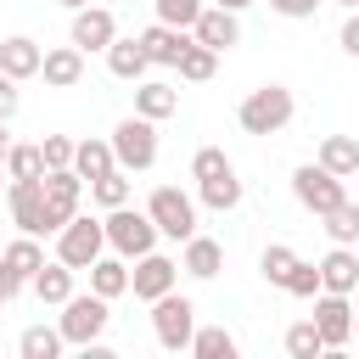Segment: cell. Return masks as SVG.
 Instances as JSON below:
<instances>
[{
    "instance_id": "obj_22",
    "label": "cell",
    "mask_w": 359,
    "mask_h": 359,
    "mask_svg": "<svg viewBox=\"0 0 359 359\" xmlns=\"http://www.w3.org/2000/svg\"><path fill=\"white\" fill-rule=\"evenodd\" d=\"M84 275H90V292H95V297H107V303L129 292V258H118V252H101Z\"/></svg>"
},
{
    "instance_id": "obj_36",
    "label": "cell",
    "mask_w": 359,
    "mask_h": 359,
    "mask_svg": "<svg viewBox=\"0 0 359 359\" xmlns=\"http://www.w3.org/2000/svg\"><path fill=\"white\" fill-rule=\"evenodd\" d=\"M151 6H157V22L168 28H191L202 17V0H151Z\"/></svg>"
},
{
    "instance_id": "obj_2",
    "label": "cell",
    "mask_w": 359,
    "mask_h": 359,
    "mask_svg": "<svg viewBox=\"0 0 359 359\" xmlns=\"http://www.w3.org/2000/svg\"><path fill=\"white\" fill-rule=\"evenodd\" d=\"M107 320H112V303H107V297H95V292H73V297L62 303V314H56V331H62L67 348H90V342H101Z\"/></svg>"
},
{
    "instance_id": "obj_5",
    "label": "cell",
    "mask_w": 359,
    "mask_h": 359,
    "mask_svg": "<svg viewBox=\"0 0 359 359\" xmlns=\"http://www.w3.org/2000/svg\"><path fill=\"white\" fill-rule=\"evenodd\" d=\"M191 331H196V303L180 297V292H163V297L151 303V337H157V348H163V353L191 348Z\"/></svg>"
},
{
    "instance_id": "obj_39",
    "label": "cell",
    "mask_w": 359,
    "mask_h": 359,
    "mask_svg": "<svg viewBox=\"0 0 359 359\" xmlns=\"http://www.w3.org/2000/svg\"><path fill=\"white\" fill-rule=\"evenodd\" d=\"M73 146H79V140H67V135H45V140H39L45 168H73Z\"/></svg>"
},
{
    "instance_id": "obj_12",
    "label": "cell",
    "mask_w": 359,
    "mask_h": 359,
    "mask_svg": "<svg viewBox=\"0 0 359 359\" xmlns=\"http://www.w3.org/2000/svg\"><path fill=\"white\" fill-rule=\"evenodd\" d=\"M309 320L320 325L325 353L353 342V309H348V292H314V314H309Z\"/></svg>"
},
{
    "instance_id": "obj_9",
    "label": "cell",
    "mask_w": 359,
    "mask_h": 359,
    "mask_svg": "<svg viewBox=\"0 0 359 359\" xmlns=\"http://www.w3.org/2000/svg\"><path fill=\"white\" fill-rule=\"evenodd\" d=\"M39 191H45V219H50V236L79 213V196H84V180L79 168H45L39 174Z\"/></svg>"
},
{
    "instance_id": "obj_6",
    "label": "cell",
    "mask_w": 359,
    "mask_h": 359,
    "mask_svg": "<svg viewBox=\"0 0 359 359\" xmlns=\"http://www.w3.org/2000/svg\"><path fill=\"white\" fill-rule=\"evenodd\" d=\"M146 213H151L157 236H168V241L196 236V196H185L180 185H157V191L146 196Z\"/></svg>"
},
{
    "instance_id": "obj_3",
    "label": "cell",
    "mask_w": 359,
    "mask_h": 359,
    "mask_svg": "<svg viewBox=\"0 0 359 359\" xmlns=\"http://www.w3.org/2000/svg\"><path fill=\"white\" fill-rule=\"evenodd\" d=\"M101 230H107V247L118 252V258H140V252H151L157 247V224H151V213L146 208H107V219H101Z\"/></svg>"
},
{
    "instance_id": "obj_15",
    "label": "cell",
    "mask_w": 359,
    "mask_h": 359,
    "mask_svg": "<svg viewBox=\"0 0 359 359\" xmlns=\"http://www.w3.org/2000/svg\"><path fill=\"white\" fill-rule=\"evenodd\" d=\"M185 45H191V28H168V22H151V28L140 34V50H146V62H151V67H174Z\"/></svg>"
},
{
    "instance_id": "obj_32",
    "label": "cell",
    "mask_w": 359,
    "mask_h": 359,
    "mask_svg": "<svg viewBox=\"0 0 359 359\" xmlns=\"http://www.w3.org/2000/svg\"><path fill=\"white\" fill-rule=\"evenodd\" d=\"M17 348H22V359H56L67 342H62V331H56V325H28Z\"/></svg>"
},
{
    "instance_id": "obj_35",
    "label": "cell",
    "mask_w": 359,
    "mask_h": 359,
    "mask_svg": "<svg viewBox=\"0 0 359 359\" xmlns=\"http://www.w3.org/2000/svg\"><path fill=\"white\" fill-rule=\"evenodd\" d=\"M292 264H297V252H292L286 241H269V247H264V258H258V269H264V280H269V286H280V280L292 275Z\"/></svg>"
},
{
    "instance_id": "obj_21",
    "label": "cell",
    "mask_w": 359,
    "mask_h": 359,
    "mask_svg": "<svg viewBox=\"0 0 359 359\" xmlns=\"http://www.w3.org/2000/svg\"><path fill=\"white\" fill-rule=\"evenodd\" d=\"M135 112L151 118V123H163V118L180 112V90L163 84V79H140V84H135Z\"/></svg>"
},
{
    "instance_id": "obj_4",
    "label": "cell",
    "mask_w": 359,
    "mask_h": 359,
    "mask_svg": "<svg viewBox=\"0 0 359 359\" xmlns=\"http://www.w3.org/2000/svg\"><path fill=\"white\" fill-rule=\"evenodd\" d=\"M107 140H112V157H118V168H123V174H146V168L157 163V123H151V118H140V112H135V118H123Z\"/></svg>"
},
{
    "instance_id": "obj_19",
    "label": "cell",
    "mask_w": 359,
    "mask_h": 359,
    "mask_svg": "<svg viewBox=\"0 0 359 359\" xmlns=\"http://www.w3.org/2000/svg\"><path fill=\"white\" fill-rule=\"evenodd\" d=\"M180 269L185 275H196V280H213L219 269H224V247L213 241V236H185V252H180Z\"/></svg>"
},
{
    "instance_id": "obj_41",
    "label": "cell",
    "mask_w": 359,
    "mask_h": 359,
    "mask_svg": "<svg viewBox=\"0 0 359 359\" xmlns=\"http://www.w3.org/2000/svg\"><path fill=\"white\" fill-rule=\"evenodd\" d=\"M17 107H22V90H17V79H6V73H0V118L11 123V118H17Z\"/></svg>"
},
{
    "instance_id": "obj_29",
    "label": "cell",
    "mask_w": 359,
    "mask_h": 359,
    "mask_svg": "<svg viewBox=\"0 0 359 359\" xmlns=\"http://www.w3.org/2000/svg\"><path fill=\"white\" fill-rule=\"evenodd\" d=\"M191 353L196 359H236V337L224 325H196L191 331Z\"/></svg>"
},
{
    "instance_id": "obj_31",
    "label": "cell",
    "mask_w": 359,
    "mask_h": 359,
    "mask_svg": "<svg viewBox=\"0 0 359 359\" xmlns=\"http://www.w3.org/2000/svg\"><path fill=\"white\" fill-rule=\"evenodd\" d=\"M325 219V236L337 241V247H359V208L353 202H337L331 213H320Z\"/></svg>"
},
{
    "instance_id": "obj_46",
    "label": "cell",
    "mask_w": 359,
    "mask_h": 359,
    "mask_svg": "<svg viewBox=\"0 0 359 359\" xmlns=\"http://www.w3.org/2000/svg\"><path fill=\"white\" fill-rule=\"evenodd\" d=\"M6 185H11V180H6V163H0V196H6Z\"/></svg>"
},
{
    "instance_id": "obj_45",
    "label": "cell",
    "mask_w": 359,
    "mask_h": 359,
    "mask_svg": "<svg viewBox=\"0 0 359 359\" xmlns=\"http://www.w3.org/2000/svg\"><path fill=\"white\" fill-rule=\"evenodd\" d=\"M56 6H67V11H79V6H90V0H56Z\"/></svg>"
},
{
    "instance_id": "obj_13",
    "label": "cell",
    "mask_w": 359,
    "mask_h": 359,
    "mask_svg": "<svg viewBox=\"0 0 359 359\" xmlns=\"http://www.w3.org/2000/svg\"><path fill=\"white\" fill-rule=\"evenodd\" d=\"M112 39H118V17H112L107 6H79V11H73L67 45H79V50L90 56V50H107Z\"/></svg>"
},
{
    "instance_id": "obj_44",
    "label": "cell",
    "mask_w": 359,
    "mask_h": 359,
    "mask_svg": "<svg viewBox=\"0 0 359 359\" xmlns=\"http://www.w3.org/2000/svg\"><path fill=\"white\" fill-rule=\"evenodd\" d=\"M213 6H224V11H247V6H258V0H213Z\"/></svg>"
},
{
    "instance_id": "obj_34",
    "label": "cell",
    "mask_w": 359,
    "mask_h": 359,
    "mask_svg": "<svg viewBox=\"0 0 359 359\" xmlns=\"http://www.w3.org/2000/svg\"><path fill=\"white\" fill-rule=\"evenodd\" d=\"M286 353H292V359H320V353H325L320 325H314V320H297V325L286 331Z\"/></svg>"
},
{
    "instance_id": "obj_40",
    "label": "cell",
    "mask_w": 359,
    "mask_h": 359,
    "mask_svg": "<svg viewBox=\"0 0 359 359\" xmlns=\"http://www.w3.org/2000/svg\"><path fill=\"white\" fill-rule=\"evenodd\" d=\"M325 0H269V11H280V17H292V22H303V17H314Z\"/></svg>"
},
{
    "instance_id": "obj_14",
    "label": "cell",
    "mask_w": 359,
    "mask_h": 359,
    "mask_svg": "<svg viewBox=\"0 0 359 359\" xmlns=\"http://www.w3.org/2000/svg\"><path fill=\"white\" fill-rule=\"evenodd\" d=\"M191 39L224 56L230 45H241V22H236V11H224V6H202V17L191 22Z\"/></svg>"
},
{
    "instance_id": "obj_47",
    "label": "cell",
    "mask_w": 359,
    "mask_h": 359,
    "mask_svg": "<svg viewBox=\"0 0 359 359\" xmlns=\"http://www.w3.org/2000/svg\"><path fill=\"white\" fill-rule=\"evenodd\" d=\"M353 342H359V320H353Z\"/></svg>"
},
{
    "instance_id": "obj_48",
    "label": "cell",
    "mask_w": 359,
    "mask_h": 359,
    "mask_svg": "<svg viewBox=\"0 0 359 359\" xmlns=\"http://www.w3.org/2000/svg\"><path fill=\"white\" fill-rule=\"evenodd\" d=\"M337 6H359V0H337Z\"/></svg>"
},
{
    "instance_id": "obj_17",
    "label": "cell",
    "mask_w": 359,
    "mask_h": 359,
    "mask_svg": "<svg viewBox=\"0 0 359 359\" xmlns=\"http://www.w3.org/2000/svg\"><path fill=\"white\" fill-rule=\"evenodd\" d=\"M39 62H45V50H39V39H28V34H11V39H0V73L6 79H34L39 73Z\"/></svg>"
},
{
    "instance_id": "obj_11",
    "label": "cell",
    "mask_w": 359,
    "mask_h": 359,
    "mask_svg": "<svg viewBox=\"0 0 359 359\" xmlns=\"http://www.w3.org/2000/svg\"><path fill=\"white\" fill-rule=\"evenodd\" d=\"M6 208H11V224H17L22 236H50L39 180H11V185H6Z\"/></svg>"
},
{
    "instance_id": "obj_1",
    "label": "cell",
    "mask_w": 359,
    "mask_h": 359,
    "mask_svg": "<svg viewBox=\"0 0 359 359\" xmlns=\"http://www.w3.org/2000/svg\"><path fill=\"white\" fill-rule=\"evenodd\" d=\"M292 112H297V101H292V90L286 84H258V90H247V101L236 107V123L247 129V135H280L286 123H292Z\"/></svg>"
},
{
    "instance_id": "obj_8",
    "label": "cell",
    "mask_w": 359,
    "mask_h": 359,
    "mask_svg": "<svg viewBox=\"0 0 359 359\" xmlns=\"http://www.w3.org/2000/svg\"><path fill=\"white\" fill-rule=\"evenodd\" d=\"M292 196L320 219V213H331L337 202H348V185H342L331 168H320V163H297V168H292Z\"/></svg>"
},
{
    "instance_id": "obj_30",
    "label": "cell",
    "mask_w": 359,
    "mask_h": 359,
    "mask_svg": "<svg viewBox=\"0 0 359 359\" xmlns=\"http://www.w3.org/2000/svg\"><path fill=\"white\" fill-rule=\"evenodd\" d=\"M84 185H90V202H101V208H123L129 202V174L123 168H107V174H95Z\"/></svg>"
},
{
    "instance_id": "obj_38",
    "label": "cell",
    "mask_w": 359,
    "mask_h": 359,
    "mask_svg": "<svg viewBox=\"0 0 359 359\" xmlns=\"http://www.w3.org/2000/svg\"><path fill=\"white\" fill-rule=\"evenodd\" d=\"M224 168H236L219 146H202L196 157H191V180H213V174H224Z\"/></svg>"
},
{
    "instance_id": "obj_25",
    "label": "cell",
    "mask_w": 359,
    "mask_h": 359,
    "mask_svg": "<svg viewBox=\"0 0 359 359\" xmlns=\"http://www.w3.org/2000/svg\"><path fill=\"white\" fill-rule=\"evenodd\" d=\"M0 264H6V269H11L22 286H28V280H34V269L45 264V247H39V236H17V241L0 252Z\"/></svg>"
},
{
    "instance_id": "obj_43",
    "label": "cell",
    "mask_w": 359,
    "mask_h": 359,
    "mask_svg": "<svg viewBox=\"0 0 359 359\" xmlns=\"http://www.w3.org/2000/svg\"><path fill=\"white\" fill-rule=\"evenodd\" d=\"M6 151H11V129H6V118H0V163H6Z\"/></svg>"
},
{
    "instance_id": "obj_23",
    "label": "cell",
    "mask_w": 359,
    "mask_h": 359,
    "mask_svg": "<svg viewBox=\"0 0 359 359\" xmlns=\"http://www.w3.org/2000/svg\"><path fill=\"white\" fill-rule=\"evenodd\" d=\"M320 168H331L337 180H353L359 174V135H325L320 151H314Z\"/></svg>"
},
{
    "instance_id": "obj_7",
    "label": "cell",
    "mask_w": 359,
    "mask_h": 359,
    "mask_svg": "<svg viewBox=\"0 0 359 359\" xmlns=\"http://www.w3.org/2000/svg\"><path fill=\"white\" fill-rule=\"evenodd\" d=\"M101 252H107V230H101V219L73 213V219L56 230V258H62L67 269H90Z\"/></svg>"
},
{
    "instance_id": "obj_26",
    "label": "cell",
    "mask_w": 359,
    "mask_h": 359,
    "mask_svg": "<svg viewBox=\"0 0 359 359\" xmlns=\"http://www.w3.org/2000/svg\"><path fill=\"white\" fill-rule=\"evenodd\" d=\"M174 73H180L185 84H208V79L219 73V50H208V45L191 39V45L180 50V62H174Z\"/></svg>"
},
{
    "instance_id": "obj_27",
    "label": "cell",
    "mask_w": 359,
    "mask_h": 359,
    "mask_svg": "<svg viewBox=\"0 0 359 359\" xmlns=\"http://www.w3.org/2000/svg\"><path fill=\"white\" fill-rule=\"evenodd\" d=\"M196 196H202L213 213H230V208L241 202V180H236V168H224V174H213V180H196Z\"/></svg>"
},
{
    "instance_id": "obj_24",
    "label": "cell",
    "mask_w": 359,
    "mask_h": 359,
    "mask_svg": "<svg viewBox=\"0 0 359 359\" xmlns=\"http://www.w3.org/2000/svg\"><path fill=\"white\" fill-rule=\"evenodd\" d=\"M101 56H107V73H112V79H123V84H140V79H146V67H151V62H146V50H140V39H112Z\"/></svg>"
},
{
    "instance_id": "obj_37",
    "label": "cell",
    "mask_w": 359,
    "mask_h": 359,
    "mask_svg": "<svg viewBox=\"0 0 359 359\" xmlns=\"http://www.w3.org/2000/svg\"><path fill=\"white\" fill-rule=\"evenodd\" d=\"M280 292H292V297H314V292H320V264H303V258H297L292 275L280 280Z\"/></svg>"
},
{
    "instance_id": "obj_49",
    "label": "cell",
    "mask_w": 359,
    "mask_h": 359,
    "mask_svg": "<svg viewBox=\"0 0 359 359\" xmlns=\"http://www.w3.org/2000/svg\"><path fill=\"white\" fill-rule=\"evenodd\" d=\"M0 309H6V297H0Z\"/></svg>"
},
{
    "instance_id": "obj_28",
    "label": "cell",
    "mask_w": 359,
    "mask_h": 359,
    "mask_svg": "<svg viewBox=\"0 0 359 359\" xmlns=\"http://www.w3.org/2000/svg\"><path fill=\"white\" fill-rule=\"evenodd\" d=\"M73 168H79V180H95V174L118 168V157H112V140H79V146H73Z\"/></svg>"
},
{
    "instance_id": "obj_20",
    "label": "cell",
    "mask_w": 359,
    "mask_h": 359,
    "mask_svg": "<svg viewBox=\"0 0 359 359\" xmlns=\"http://www.w3.org/2000/svg\"><path fill=\"white\" fill-rule=\"evenodd\" d=\"M353 286H359V252L331 241V252L320 258V292H353Z\"/></svg>"
},
{
    "instance_id": "obj_42",
    "label": "cell",
    "mask_w": 359,
    "mask_h": 359,
    "mask_svg": "<svg viewBox=\"0 0 359 359\" xmlns=\"http://www.w3.org/2000/svg\"><path fill=\"white\" fill-rule=\"evenodd\" d=\"M337 45H342L348 56H359V11H353V17L342 22V34H337Z\"/></svg>"
},
{
    "instance_id": "obj_16",
    "label": "cell",
    "mask_w": 359,
    "mask_h": 359,
    "mask_svg": "<svg viewBox=\"0 0 359 359\" xmlns=\"http://www.w3.org/2000/svg\"><path fill=\"white\" fill-rule=\"evenodd\" d=\"M73 275H79V269H67L62 258H45V264L34 269V280H28V286H34V297H39L45 309H62V303L73 297Z\"/></svg>"
},
{
    "instance_id": "obj_10",
    "label": "cell",
    "mask_w": 359,
    "mask_h": 359,
    "mask_svg": "<svg viewBox=\"0 0 359 359\" xmlns=\"http://www.w3.org/2000/svg\"><path fill=\"white\" fill-rule=\"evenodd\" d=\"M174 286H180V264H174L168 252H157V247H151V252H140V258H135V269H129V292H135L140 303H157V297H163V292H174Z\"/></svg>"
},
{
    "instance_id": "obj_33",
    "label": "cell",
    "mask_w": 359,
    "mask_h": 359,
    "mask_svg": "<svg viewBox=\"0 0 359 359\" xmlns=\"http://www.w3.org/2000/svg\"><path fill=\"white\" fill-rule=\"evenodd\" d=\"M39 174H45V151L11 140V151H6V180H39Z\"/></svg>"
},
{
    "instance_id": "obj_18",
    "label": "cell",
    "mask_w": 359,
    "mask_h": 359,
    "mask_svg": "<svg viewBox=\"0 0 359 359\" xmlns=\"http://www.w3.org/2000/svg\"><path fill=\"white\" fill-rule=\"evenodd\" d=\"M39 79H45L50 90H73V84L84 79V50H79V45H56V50H45Z\"/></svg>"
}]
</instances>
